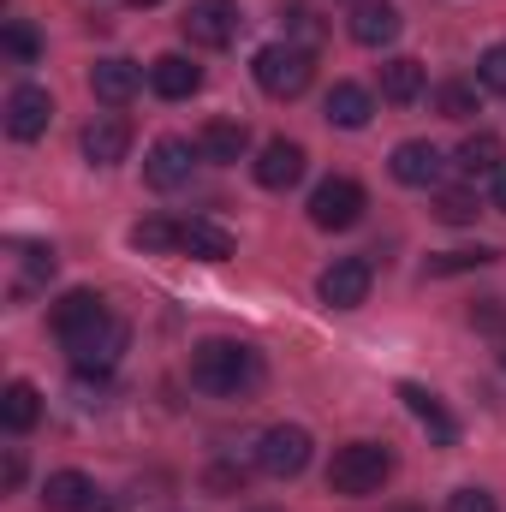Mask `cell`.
<instances>
[{"mask_svg": "<svg viewBox=\"0 0 506 512\" xmlns=\"http://www.w3.org/2000/svg\"><path fill=\"white\" fill-rule=\"evenodd\" d=\"M262 382V358L245 340H203L191 346V387L215 393V399H239Z\"/></svg>", "mask_w": 506, "mask_h": 512, "instance_id": "obj_1", "label": "cell"}, {"mask_svg": "<svg viewBox=\"0 0 506 512\" xmlns=\"http://www.w3.org/2000/svg\"><path fill=\"white\" fill-rule=\"evenodd\" d=\"M387 477H393V453L376 447V441H346V447L334 453V465H328V489L346 495V501L376 495Z\"/></svg>", "mask_w": 506, "mask_h": 512, "instance_id": "obj_2", "label": "cell"}, {"mask_svg": "<svg viewBox=\"0 0 506 512\" xmlns=\"http://www.w3.org/2000/svg\"><path fill=\"white\" fill-rule=\"evenodd\" d=\"M251 78H256V90H262V96H274V102H292V96H304V90H310V78H316V60H310V48L268 42V48L251 60Z\"/></svg>", "mask_w": 506, "mask_h": 512, "instance_id": "obj_3", "label": "cell"}, {"mask_svg": "<svg viewBox=\"0 0 506 512\" xmlns=\"http://www.w3.org/2000/svg\"><path fill=\"white\" fill-rule=\"evenodd\" d=\"M131 328L120 316H102L96 328H84L78 340H66V352H72V370L78 376H108L114 364H120V352H126Z\"/></svg>", "mask_w": 506, "mask_h": 512, "instance_id": "obj_4", "label": "cell"}, {"mask_svg": "<svg viewBox=\"0 0 506 512\" xmlns=\"http://www.w3.org/2000/svg\"><path fill=\"white\" fill-rule=\"evenodd\" d=\"M364 209H370V197H364L358 179H322V185L310 191V221H316L322 233H346V227H358Z\"/></svg>", "mask_w": 506, "mask_h": 512, "instance_id": "obj_5", "label": "cell"}, {"mask_svg": "<svg viewBox=\"0 0 506 512\" xmlns=\"http://www.w3.org/2000/svg\"><path fill=\"white\" fill-rule=\"evenodd\" d=\"M310 429H298V423H274V429H262V441H256V471H268V477H298L304 465H310Z\"/></svg>", "mask_w": 506, "mask_h": 512, "instance_id": "obj_6", "label": "cell"}, {"mask_svg": "<svg viewBox=\"0 0 506 512\" xmlns=\"http://www.w3.org/2000/svg\"><path fill=\"white\" fill-rule=\"evenodd\" d=\"M203 161V149L191 143V137H161L149 155H143V185L149 191H179V185H191V167Z\"/></svg>", "mask_w": 506, "mask_h": 512, "instance_id": "obj_7", "label": "cell"}, {"mask_svg": "<svg viewBox=\"0 0 506 512\" xmlns=\"http://www.w3.org/2000/svg\"><path fill=\"white\" fill-rule=\"evenodd\" d=\"M370 262L364 256H340V262H328L322 268V280H316V298L328 304V310H358L364 298H370Z\"/></svg>", "mask_w": 506, "mask_h": 512, "instance_id": "obj_8", "label": "cell"}, {"mask_svg": "<svg viewBox=\"0 0 506 512\" xmlns=\"http://www.w3.org/2000/svg\"><path fill=\"white\" fill-rule=\"evenodd\" d=\"M191 48H227L239 36V6L233 0H191V12L179 18Z\"/></svg>", "mask_w": 506, "mask_h": 512, "instance_id": "obj_9", "label": "cell"}, {"mask_svg": "<svg viewBox=\"0 0 506 512\" xmlns=\"http://www.w3.org/2000/svg\"><path fill=\"white\" fill-rule=\"evenodd\" d=\"M108 316V304H102V292H90V286H72V292H60L54 298V310H48V328L60 334V346L66 340H78L84 328H96Z\"/></svg>", "mask_w": 506, "mask_h": 512, "instance_id": "obj_10", "label": "cell"}, {"mask_svg": "<svg viewBox=\"0 0 506 512\" xmlns=\"http://www.w3.org/2000/svg\"><path fill=\"white\" fill-rule=\"evenodd\" d=\"M54 120V96L42 90V84H18L12 96H6V131L18 137V143H36L42 131Z\"/></svg>", "mask_w": 506, "mask_h": 512, "instance_id": "obj_11", "label": "cell"}, {"mask_svg": "<svg viewBox=\"0 0 506 512\" xmlns=\"http://www.w3.org/2000/svg\"><path fill=\"white\" fill-rule=\"evenodd\" d=\"M393 179L399 185H411V191H429V185H441V173H447V155L435 149V143H423V137H411V143H399L393 149Z\"/></svg>", "mask_w": 506, "mask_h": 512, "instance_id": "obj_12", "label": "cell"}, {"mask_svg": "<svg viewBox=\"0 0 506 512\" xmlns=\"http://www.w3.org/2000/svg\"><path fill=\"white\" fill-rule=\"evenodd\" d=\"M149 90L161 102H191L203 90V66H191L185 54H161V60H149Z\"/></svg>", "mask_w": 506, "mask_h": 512, "instance_id": "obj_13", "label": "cell"}, {"mask_svg": "<svg viewBox=\"0 0 506 512\" xmlns=\"http://www.w3.org/2000/svg\"><path fill=\"white\" fill-rule=\"evenodd\" d=\"M298 179H304V143L274 137V143L256 155V185H262V191H292Z\"/></svg>", "mask_w": 506, "mask_h": 512, "instance_id": "obj_14", "label": "cell"}, {"mask_svg": "<svg viewBox=\"0 0 506 512\" xmlns=\"http://www.w3.org/2000/svg\"><path fill=\"white\" fill-rule=\"evenodd\" d=\"M126 149H131V120H120V114H96V120L84 126V161L114 167V161H126Z\"/></svg>", "mask_w": 506, "mask_h": 512, "instance_id": "obj_15", "label": "cell"}, {"mask_svg": "<svg viewBox=\"0 0 506 512\" xmlns=\"http://www.w3.org/2000/svg\"><path fill=\"white\" fill-rule=\"evenodd\" d=\"M90 90H96V102L126 108L131 96L143 90V72H137L131 60H96V66H90Z\"/></svg>", "mask_w": 506, "mask_h": 512, "instance_id": "obj_16", "label": "cell"}, {"mask_svg": "<svg viewBox=\"0 0 506 512\" xmlns=\"http://www.w3.org/2000/svg\"><path fill=\"white\" fill-rule=\"evenodd\" d=\"M197 149H203V161L227 167V161H245L251 131H245V120H209V126L197 131Z\"/></svg>", "mask_w": 506, "mask_h": 512, "instance_id": "obj_17", "label": "cell"}, {"mask_svg": "<svg viewBox=\"0 0 506 512\" xmlns=\"http://www.w3.org/2000/svg\"><path fill=\"white\" fill-rule=\"evenodd\" d=\"M393 36H399V6H387V0H358L352 6V42L387 48Z\"/></svg>", "mask_w": 506, "mask_h": 512, "instance_id": "obj_18", "label": "cell"}, {"mask_svg": "<svg viewBox=\"0 0 506 512\" xmlns=\"http://www.w3.org/2000/svg\"><path fill=\"white\" fill-rule=\"evenodd\" d=\"M42 507L48 512H96V483L84 471H54L42 483Z\"/></svg>", "mask_w": 506, "mask_h": 512, "instance_id": "obj_19", "label": "cell"}, {"mask_svg": "<svg viewBox=\"0 0 506 512\" xmlns=\"http://www.w3.org/2000/svg\"><path fill=\"white\" fill-rule=\"evenodd\" d=\"M423 84H429V72H423L411 54H393V60L381 66V102H393V108H411V102L423 96Z\"/></svg>", "mask_w": 506, "mask_h": 512, "instance_id": "obj_20", "label": "cell"}, {"mask_svg": "<svg viewBox=\"0 0 506 512\" xmlns=\"http://www.w3.org/2000/svg\"><path fill=\"white\" fill-rule=\"evenodd\" d=\"M322 114H328V126H340V131H364L370 126V114H376V102H370L364 84H334Z\"/></svg>", "mask_w": 506, "mask_h": 512, "instance_id": "obj_21", "label": "cell"}, {"mask_svg": "<svg viewBox=\"0 0 506 512\" xmlns=\"http://www.w3.org/2000/svg\"><path fill=\"white\" fill-rule=\"evenodd\" d=\"M36 417H42V393L30 382H6V393H0V423H6L12 435H30Z\"/></svg>", "mask_w": 506, "mask_h": 512, "instance_id": "obj_22", "label": "cell"}, {"mask_svg": "<svg viewBox=\"0 0 506 512\" xmlns=\"http://www.w3.org/2000/svg\"><path fill=\"white\" fill-rule=\"evenodd\" d=\"M179 251H191L197 262H227L239 245H233V233H227V227H215V221H185Z\"/></svg>", "mask_w": 506, "mask_h": 512, "instance_id": "obj_23", "label": "cell"}, {"mask_svg": "<svg viewBox=\"0 0 506 512\" xmlns=\"http://www.w3.org/2000/svg\"><path fill=\"white\" fill-rule=\"evenodd\" d=\"M459 173L465 179H483V173H501V137L495 131H477L459 143Z\"/></svg>", "mask_w": 506, "mask_h": 512, "instance_id": "obj_24", "label": "cell"}, {"mask_svg": "<svg viewBox=\"0 0 506 512\" xmlns=\"http://www.w3.org/2000/svg\"><path fill=\"white\" fill-rule=\"evenodd\" d=\"M179 239H185V227H173L167 215H149V221H137V227H131V251H143V256L179 251Z\"/></svg>", "mask_w": 506, "mask_h": 512, "instance_id": "obj_25", "label": "cell"}, {"mask_svg": "<svg viewBox=\"0 0 506 512\" xmlns=\"http://www.w3.org/2000/svg\"><path fill=\"white\" fill-rule=\"evenodd\" d=\"M399 399H405V405H411L429 429H435V441H453V417L441 411V399H435V393H423L417 382H405V387H399Z\"/></svg>", "mask_w": 506, "mask_h": 512, "instance_id": "obj_26", "label": "cell"}, {"mask_svg": "<svg viewBox=\"0 0 506 512\" xmlns=\"http://www.w3.org/2000/svg\"><path fill=\"white\" fill-rule=\"evenodd\" d=\"M0 48H6V54H12V60H18V66H30V60H36V54H42V36H36V30H30V24H24V18H12V24H6V30H0Z\"/></svg>", "mask_w": 506, "mask_h": 512, "instance_id": "obj_27", "label": "cell"}, {"mask_svg": "<svg viewBox=\"0 0 506 512\" xmlns=\"http://www.w3.org/2000/svg\"><path fill=\"white\" fill-rule=\"evenodd\" d=\"M501 251H489V245H477V251H441L429 256V274H465V268H489Z\"/></svg>", "mask_w": 506, "mask_h": 512, "instance_id": "obj_28", "label": "cell"}, {"mask_svg": "<svg viewBox=\"0 0 506 512\" xmlns=\"http://www.w3.org/2000/svg\"><path fill=\"white\" fill-rule=\"evenodd\" d=\"M435 108H441L447 120H471V114H477V84H441V90H435Z\"/></svg>", "mask_w": 506, "mask_h": 512, "instance_id": "obj_29", "label": "cell"}, {"mask_svg": "<svg viewBox=\"0 0 506 512\" xmlns=\"http://www.w3.org/2000/svg\"><path fill=\"white\" fill-rule=\"evenodd\" d=\"M435 221H447V227L477 221V197H471V191H441V197H435Z\"/></svg>", "mask_w": 506, "mask_h": 512, "instance_id": "obj_30", "label": "cell"}, {"mask_svg": "<svg viewBox=\"0 0 506 512\" xmlns=\"http://www.w3.org/2000/svg\"><path fill=\"white\" fill-rule=\"evenodd\" d=\"M477 84L495 90V96H506V42H495V48L477 60Z\"/></svg>", "mask_w": 506, "mask_h": 512, "instance_id": "obj_31", "label": "cell"}, {"mask_svg": "<svg viewBox=\"0 0 506 512\" xmlns=\"http://www.w3.org/2000/svg\"><path fill=\"white\" fill-rule=\"evenodd\" d=\"M447 512H495V495L489 489H453L447 495Z\"/></svg>", "mask_w": 506, "mask_h": 512, "instance_id": "obj_32", "label": "cell"}, {"mask_svg": "<svg viewBox=\"0 0 506 512\" xmlns=\"http://www.w3.org/2000/svg\"><path fill=\"white\" fill-rule=\"evenodd\" d=\"M203 483H209L215 495H233V489H245V465H215Z\"/></svg>", "mask_w": 506, "mask_h": 512, "instance_id": "obj_33", "label": "cell"}, {"mask_svg": "<svg viewBox=\"0 0 506 512\" xmlns=\"http://www.w3.org/2000/svg\"><path fill=\"white\" fill-rule=\"evenodd\" d=\"M286 18H292V30L304 36V48H310V42L322 36V24H316V12H310V6H286Z\"/></svg>", "mask_w": 506, "mask_h": 512, "instance_id": "obj_34", "label": "cell"}, {"mask_svg": "<svg viewBox=\"0 0 506 512\" xmlns=\"http://www.w3.org/2000/svg\"><path fill=\"white\" fill-rule=\"evenodd\" d=\"M0 483H6V489H18V483H24V453H18V447L6 453V471H0Z\"/></svg>", "mask_w": 506, "mask_h": 512, "instance_id": "obj_35", "label": "cell"}, {"mask_svg": "<svg viewBox=\"0 0 506 512\" xmlns=\"http://www.w3.org/2000/svg\"><path fill=\"white\" fill-rule=\"evenodd\" d=\"M495 209H501V215H506V167H501V173H495Z\"/></svg>", "mask_w": 506, "mask_h": 512, "instance_id": "obj_36", "label": "cell"}, {"mask_svg": "<svg viewBox=\"0 0 506 512\" xmlns=\"http://www.w3.org/2000/svg\"><path fill=\"white\" fill-rule=\"evenodd\" d=\"M131 6H137V12H143V6H161V0H131Z\"/></svg>", "mask_w": 506, "mask_h": 512, "instance_id": "obj_37", "label": "cell"}, {"mask_svg": "<svg viewBox=\"0 0 506 512\" xmlns=\"http://www.w3.org/2000/svg\"><path fill=\"white\" fill-rule=\"evenodd\" d=\"M251 512H280V507H251Z\"/></svg>", "mask_w": 506, "mask_h": 512, "instance_id": "obj_38", "label": "cell"}]
</instances>
